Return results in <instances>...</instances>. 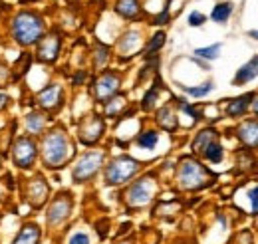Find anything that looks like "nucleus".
Masks as SVG:
<instances>
[{
	"mask_svg": "<svg viewBox=\"0 0 258 244\" xmlns=\"http://www.w3.org/2000/svg\"><path fill=\"white\" fill-rule=\"evenodd\" d=\"M177 179H179V185L183 189L195 191V189H201V187H205L209 183V173L205 171V167L201 163L187 159V161L181 163Z\"/></svg>",
	"mask_w": 258,
	"mask_h": 244,
	"instance_id": "obj_3",
	"label": "nucleus"
},
{
	"mask_svg": "<svg viewBox=\"0 0 258 244\" xmlns=\"http://www.w3.org/2000/svg\"><path fill=\"white\" fill-rule=\"evenodd\" d=\"M163 44H165V34H163V32H157V34L153 36V40L149 42L147 50H149V52H155V50H159Z\"/></svg>",
	"mask_w": 258,
	"mask_h": 244,
	"instance_id": "obj_29",
	"label": "nucleus"
},
{
	"mask_svg": "<svg viewBox=\"0 0 258 244\" xmlns=\"http://www.w3.org/2000/svg\"><path fill=\"white\" fill-rule=\"evenodd\" d=\"M252 101H254V103H252V109H254V113L258 115V97H256V99H252Z\"/></svg>",
	"mask_w": 258,
	"mask_h": 244,
	"instance_id": "obj_35",
	"label": "nucleus"
},
{
	"mask_svg": "<svg viewBox=\"0 0 258 244\" xmlns=\"http://www.w3.org/2000/svg\"><path fill=\"white\" fill-rule=\"evenodd\" d=\"M139 169V163L131 157H119L115 161H111L105 169V181L109 185H119V183H125L129 181Z\"/></svg>",
	"mask_w": 258,
	"mask_h": 244,
	"instance_id": "obj_4",
	"label": "nucleus"
},
{
	"mask_svg": "<svg viewBox=\"0 0 258 244\" xmlns=\"http://www.w3.org/2000/svg\"><path fill=\"white\" fill-rule=\"evenodd\" d=\"M42 155L48 167H60L70 157V141L64 135V131H52L44 139Z\"/></svg>",
	"mask_w": 258,
	"mask_h": 244,
	"instance_id": "obj_2",
	"label": "nucleus"
},
{
	"mask_svg": "<svg viewBox=\"0 0 258 244\" xmlns=\"http://www.w3.org/2000/svg\"><path fill=\"white\" fill-rule=\"evenodd\" d=\"M213 139H215V131L207 129V131H203V133L197 135V139L193 141V149H195L197 153H205V149L213 143Z\"/></svg>",
	"mask_w": 258,
	"mask_h": 244,
	"instance_id": "obj_19",
	"label": "nucleus"
},
{
	"mask_svg": "<svg viewBox=\"0 0 258 244\" xmlns=\"http://www.w3.org/2000/svg\"><path fill=\"white\" fill-rule=\"evenodd\" d=\"M189 95H193V97H203V95H207L211 89H213V83L211 81H207V83H203V85H199V87H189V85H181Z\"/></svg>",
	"mask_w": 258,
	"mask_h": 244,
	"instance_id": "obj_26",
	"label": "nucleus"
},
{
	"mask_svg": "<svg viewBox=\"0 0 258 244\" xmlns=\"http://www.w3.org/2000/svg\"><path fill=\"white\" fill-rule=\"evenodd\" d=\"M248 36H252V38H256V40H258V30H250V32H248Z\"/></svg>",
	"mask_w": 258,
	"mask_h": 244,
	"instance_id": "obj_36",
	"label": "nucleus"
},
{
	"mask_svg": "<svg viewBox=\"0 0 258 244\" xmlns=\"http://www.w3.org/2000/svg\"><path fill=\"white\" fill-rule=\"evenodd\" d=\"M38 240H40V228L34 224H28L20 230V234L16 236L12 244H38Z\"/></svg>",
	"mask_w": 258,
	"mask_h": 244,
	"instance_id": "obj_16",
	"label": "nucleus"
},
{
	"mask_svg": "<svg viewBox=\"0 0 258 244\" xmlns=\"http://www.w3.org/2000/svg\"><path fill=\"white\" fill-rule=\"evenodd\" d=\"M205 14H201V12H193L191 16H189V24L191 26H201V24H205Z\"/></svg>",
	"mask_w": 258,
	"mask_h": 244,
	"instance_id": "obj_31",
	"label": "nucleus"
},
{
	"mask_svg": "<svg viewBox=\"0 0 258 244\" xmlns=\"http://www.w3.org/2000/svg\"><path fill=\"white\" fill-rule=\"evenodd\" d=\"M232 14V4L230 2H220V4H216L215 8H213V20L215 22H226L228 20V16Z\"/></svg>",
	"mask_w": 258,
	"mask_h": 244,
	"instance_id": "obj_20",
	"label": "nucleus"
},
{
	"mask_svg": "<svg viewBox=\"0 0 258 244\" xmlns=\"http://www.w3.org/2000/svg\"><path fill=\"white\" fill-rule=\"evenodd\" d=\"M101 163H103V153H99V151L86 153V155L78 161V165L74 167V179H76L78 183H84V181L91 179V177L99 171Z\"/></svg>",
	"mask_w": 258,
	"mask_h": 244,
	"instance_id": "obj_5",
	"label": "nucleus"
},
{
	"mask_svg": "<svg viewBox=\"0 0 258 244\" xmlns=\"http://www.w3.org/2000/svg\"><path fill=\"white\" fill-rule=\"evenodd\" d=\"M155 99H157V89H153V91H149V93L145 95V99H143V109H151L153 103H155Z\"/></svg>",
	"mask_w": 258,
	"mask_h": 244,
	"instance_id": "obj_32",
	"label": "nucleus"
},
{
	"mask_svg": "<svg viewBox=\"0 0 258 244\" xmlns=\"http://www.w3.org/2000/svg\"><path fill=\"white\" fill-rule=\"evenodd\" d=\"M72 212V199L68 195H60L52 206L48 208V224H60L62 220L68 218V214Z\"/></svg>",
	"mask_w": 258,
	"mask_h": 244,
	"instance_id": "obj_8",
	"label": "nucleus"
},
{
	"mask_svg": "<svg viewBox=\"0 0 258 244\" xmlns=\"http://www.w3.org/2000/svg\"><path fill=\"white\" fill-rule=\"evenodd\" d=\"M157 141H159V133H157V131H145V133H141V135L137 137V143H139L143 149H153V147L157 145Z\"/></svg>",
	"mask_w": 258,
	"mask_h": 244,
	"instance_id": "obj_21",
	"label": "nucleus"
},
{
	"mask_svg": "<svg viewBox=\"0 0 258 244\" xmlns=\"http://www.w3.org/2000/svg\"><path fill=\"white\" fill-rule=\"evenodd\" d=\"M250 204H252V214H256L258 212V187L250 191Z\"/></svg>",
	"mask_w": 258,
	"mask_h": 244,
	"instance_id": "obj_33",
	"label": "nucleus"
},
{
	"mask_svg": "<svg viewBox=\"0 0 258 244\" xmlns=\"http://www.w3.org/2000/svg\"><path fill=\"white\" fill-rule=\"evenodd\" d=\"M42 127H44V117H42V115H38V113L28 115V129H30L32 133H40Z\"/></svg>",
	"mask_w": 258,
	"mask_h": 244,
	"instance_id": "obj_27",
	"label": "nucleus"
},
{
	"mask_svg": "<svg viewBox=\"0 0 258 244\" xmlns=\"http://www.w3.org/2000/svg\"><path fill=\"white\" fill-rule=\"evenodd\" d=\"M115 10L125 18H135L139 14V2L137 0H117Z\"/></svg>",
	"mask_w": 258,
	"mask_h": 244,
	"instance_id": "obj_18",
	"label": "nucleus"
},
{
	"mask_svg": "<svg viewBox=\"0 0 258 244\" xmlns=\"http://www.w3.org/2000/svg\"><path fill=\"white\" fill-rule=\"evenodd\" d=\"M119 89V76L113 72H105L97 81H95V97L99 101H105Z\"/></svg>",
	"mask_w": 258,
	"mask_h": 244,
	"instance_id": "obj_9",
	"label": "nucleus"
},
{
	"mask_svg": "<svg viewBox=\"0 0 258 244\" xmlns=\"http://www.w3.org/2000/svg\"><path fill=\"white\" fill-rule=\"evenodd\" d=\"M252 99H254V93H244V95L232 99V101L228 103V107H226V113H228L230 117H240V115H244Z\"/></svg>",
	"mask_w": 258,
	"mask_h": 244,
	"instance_id": "obj_14",
	"label": "nucleus"
},
{
	"mask_svg": "<svg viewBox=\"0 0 258 244\" xmlns=\"http://www.w3.org/2000/svg\"><path fill=\"white\" fill-rule=\"evenodd\" d=\"M195 54H197L199 58H205V60H215V58H218V54H220V44H213V46H207V48H199Z\"/></svg>",
	"mask_w": 258,
	"mask_h": 244,
	"instance_id": "obj_25",
	"label": "nucleus"
},
{
	"mask_svg": "<svg viewBox=\"0 0 258 244\" xmlns=\"http://www.w3.org/2000/svg\"><path fill=\"white\" fill-rule=\"evenodd\" d=\"M222 155H224V153H222V147H220L218 143H215V141L205 149V157H207L211 163H220V161H222Z\"/></svg>",
	"mask_w": 258,
	"mask_h": 244,
	"instance_id": "obj_22",
	"label": "nucleus"
},
{
	"mask_svg": "<svg viewBox=\"0 0 258 244\" xmlns=\"http://www.w3.org/2000/svg\"><path fill=\"white\" fill-rule=\"evenodd\" d=\"M123 105H125V99H123V97H115V99H111V101L107 103L105 111H107V115H115L117 109H121Z\"/></svg>",
	"mask_w": 258,
	"mask_h": 244,
	"instance_id": "obj_28",
	"label": "nucleus"
},
{
	"mask_svg": "<svg viewBox=\"0 0 258 244\" xmlns=\"http://www.w3.org/2000/svg\"><path fill=\"white\" fill-rule=\"evenodd\" d=\"M34 159H36V145L26 137L18 139L14 145V163L18 167H30Z\"/></svg>",
	"mask_w": 258,
	"mask_h": 244,
	"instance_id": "obj_7",
	"label": "nucleus"
},
{
	"mask_svg": "<svg viewBox=\"0 0 258 244\" xmlns=\"http://www.w3.org/2000/svg\"><path fill=\"white\" fill-rule=\"evenodd\" d=\"M153 191H155V183L151 179H141L127 191V203L131 206H143L151 201Z\"/></svg>",
	"mask_w": 258,
	"mask_h": 244,
	"instance_id": "obj_6",
	"label": "nucleus"
},
{
	"mask_svg": "<svg viewBox=\"0 0 258 244\" xmlns=\"http://www.w3.org/2000/svg\"><path fill=\"white\" fill-rule=\"evenodd\" d=\"M254 78H258V56H254L248 64H244L238 72H236V76H234V83H246V81H250V80H254Z\"/></svg>",
	"mask_w": 258,
	"mask_h": 244,
	"instance_id": "obj_13",
	"label": "nucleus"
},
{
	"mask_svg": "<svg viewBox=\"0 0 258 244\" xmlns=\"http://www.w3.org/2000/svg\"><path fill=\"white\" fill-rule=\"evenodd\" d=\"M46 195H48V185H46L42 179H34V181L30 183V189H28L30 201H32L34 204H42L44 199H46Z\"/></svg>",
	"mask_w": 258,
	"mask_h": 244,
	"instance_id": "obj_15",
	"label": "nucleus"
},
{
	"mask_svg": "<svg viewBox=\"0 0 258 244\" xmlns=\"http://www.w3.org/2000/svg\"><path fill=\"white\" fill-rule=\"evenodd\" d=\"M42 30H44L42 18L36 16L34 12H20L12 22L14 38L22 46H30V44L38 42V38L42 36Z\"/></svg>",
	"mask_w": 258,
	"mask_h": 244,
	"instance_id": "obj_1",
	"label": "nucleus"
},
{
	"mask_svg": "<svg viewBox=\"0 0 258 244\" xmlns=\"http://www.w3.org/2000/svg\"><path fill=\"white\" fill-rule=\"evenodd\" d=\"M68 244H89V236L86 232H76V234H72Z\"/></svg>",
	"mask_w": 258,
	"mask_h": 244,
	"instance_id": "obj_30",
	"label": "nucleus"
},
{
	"mask_svg": "<svg viewBox=\"0 0 258 244\" xmlns=\"http://www.w3.org/2000/svg\"><path fill=\"white\" fill-rule=\"evenodd\" d=\"M101 133H103V121H101L97 115H91V117L86 121V123L82 125V129H80L82 141L87 143V145L95 143V141L101 137Z\"/></svg>",
	"mask_w": 258,
	"mask_h": 244,
	"instance_id": "obj_10",
	"label": "nucleus"
},
{
	"mask_svg": "<svg viewBox=\"0 0 258 244\" xmlns=\"http://www.w3.org/2000/svg\"><path fill=\"white\" fill-rule=\"evenodd\" d=\"M58 52H60V38L56 34L46 36L38 46V58L44 62H54Z\"/></svg>",
	"mask_w": 258,
	"mask_h": 244,
	"instance_id": "obj_11",
	"label": "nucleus"
},
{
	"mask_svg": "<svg viewBox=\"0 0 258 244\" xmlns=\"http://www.w3.org/2000/svg\"><path fill=\"white\" fill-rule=\"evenodd\" d=\"M60 93H62L60 85H48L46 89L40 91L38 101H40V105H44V107H54V105L58 103V99H60Z\"/></svg>",
	"mask_w": 258,
	"mask_h": 244,
	"instance_id": "obj_17",
	"label": "nucleus"
},
{
	"mask_svg": "<svg viewBox=\"0 0 258 244\" xmlns=\"http://www.w3.org/2000/svg\"><path fill=\"white\" fill-rule=\"evenodd\" d=\"M238 139L248 147H258V121L248 119L238 127Z\"/></svg>",
	"mask_w": 258,
	"mask_h": 244,
	"instance_id": "obj_12",
	"label": "nucleus"
},
{
	"mask_svg": "<svg viewBox=\"0 0 258 244\" xmlns=\"http://www.w3.org/2000/svg\"><path fill=\"white\" fill-rule=\"evenodd\" d=\"M159 123H161L163 127H167V129H175L177 121H175V115H173V111H171L169 107H163V109L159 111Z\"/></svg>",
	"mask_w": 258,
	"mask_h": 244,
	"instance_id": "obj_24",
	"label": "nucleus"
},
{
	"mask_svg": "<svg viewBox=\"0 0 258 244\" xmlns=\"http://www.w3.org/2000/svg\"><path fill=\"white\" fill-rule=\"evenodd\" d=\"M137 44H139V34H137V32H127V34L123 36L119 48H121L123 52H131Z\"/></svg>",
	"mask_w": 258,
	"mask_h": 244,
	"instance_id": "obj_23",
	"label": "nucleus"
},
{
	"mask_svg": "<svg viewBox=\"0 0 258 244\" xmlns=\"http://www.w3.org/2000/svg\"><path fill=\"white\" fill-rule=\"evenodd\" d=\"M169 20V12L167 10H163L159 16H155V24H165Z\"/></svg>",
	"mask_w": 258,
	"mask_h": 244,
	"instance_id": "obj_34",
	"label": "nucleus"
}]
</instances>
